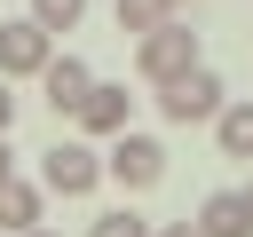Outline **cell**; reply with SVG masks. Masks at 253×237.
Here are the masks:
<instances>
[{
  "label": "cell",
  "instance_id": "obj_1",
  "mask_svg": "<svg viewBox=\"0 0 253 237\" xmlns=\"http://www.w3.org/2000/svg\"><path fill=\"white\" fill-rule=\"evenodd\" d=\"M190 63H206V55H198V32H190V24H182V16H174V24H158V32H142V40H134V71H142V79H150V87H166V79H182V71H190Z\"/></svg>",
  "mask_w": 253,
  "mask_h": 237
},
{
  "label": "cell",
  "instance_id": "obj_2",
  "mask_svg": "<svg viewBox=\"0 0 253 237\" xmlns=\"http://www.w3.org/2000/svg\"><path fill=\"white\" fill-rule=\"evenodd\" d=\"M213 111H221V71H213V63H190L182 79L158 87V118H174V126H198V118H213Z\"/></svg>",
  "mask_w": 253,
  "mask_h": 237
},
{
  "label": "cell",
  "instance_id": "obj_3",
  "mask_svg": "<svg viewBox=\"0 0 253 237\" xmlns=\"http://www.w3.org/2000/svg\"><path fill=\"white\" fill-rule=\"evenodd\" d=\"M103 174L119 182V190H150V182H166V142H150V134H111V150H103Z\"/></svg>",
  "mask_w": 253,
  "mask_h": 237
},
{
  "label": "cell",
  "instance_id": "obj_4",
  "mask_svg": "<svg viewBox=\"0 0 253 237\" xmlns=\"http://www.w3.org/2000/svg\"><path fill=\"white\" fill-rule=\"evenodd\" d=\"M103 182V158L87 150V142H55V150H40V190L47 198H87Z\"/></svg>",
  "mask_w": 253,
  "mask_h": 237
},
{
  "label": "cell",
  "instance_id": "obj_5",
  "mask_svg": "<svg viewBox=\"0 0 253 237\" xmlns=\"http://www.w3.org/2000/svg\"><path fill=\"white\" fill-rule=\"evenodd\" d=\"M71 118H79V134H87V142H111V134H126V126H134V95H126L119 79H95V87H87V103H79Z\"/></svg>",
  "mask_w": 253,
  "mask_h": 237
},
{
  "label": "cell",
  "instance_id": "obj_6",
  "mask_svg": "<svg viewBox=\"0 0 253 237\" xmlns=\"http://www.w3.org/2000/svg\"><path fill=\"white\" fill-rule=\"evenodd\" d=\"M47 55H55V40H47L32 16H8V24H0V79H40Z\"/></svg>",
  "mask_w": 253,
  "mask_h": 237
},
{
  "label": "cell",
  "instance_id": "obj_7",
  "mask_svg": "<svg viewBox=\"0 0 253 237\" xmlns=\"http://www.w3.org/2000/svg\"><path fill=\"white\" fill-rule=\"evenodd\" d=\"M87 87H95V71H87L79 55H47L40 95H47V111H55V118H63V111H79V103H87Z\"/></svg>",
  "mask_w": 253,
  "mask_h": 237
},
{
  "label": "cell",
  "instance_id": "obj_8",
  "mask_svg": "<svg viewBox=\"0 0 253 237\" xmlns=\"http://www.w3.org/2000/svg\"><path fill=\"white\" fill-rule=\"evenodd\" d=\"M40 213H47V190H40V182H24V174L0 182V229H8V237H32Z\"/></svg>",
  "mask_w": 253,
  "mask_h": 237
},
{
  "label": "cell",
  "instance_id": "obj_9",
  "mask_svg": "<svg viewBox=\"0 0 253 237\" xmlns=\"http://www.w3.org/2000/svg\"><path fill=\"white\" fill-rule=\"evenodd\" d=\"M198 237H253V213H245V198L237 190H213L206 205H198V221H190Z\"/></svg>",
  "mask_w": 253,
  "mask_h": 237
},
{
  "label": "cell",
  "instance_id": "obj_10",
  "mask_svg": "<svg viewBox=\"0 0 253 237\" xmlns=\"http://www.w3.org/2000/svg\"><path fill=\"white\" fill-rule=\"evenodd\" d=\"M213 142H221V158H245L253 166V103H221L213 111Z\"/></svg>",
  "mask_w": 253,
  "mask_h": 237
},
{
  "label": "cell",
  "instance_id": "obj_11",
  "mask_svg": "<svg viewBox=\"0 0 253 237\" xmlns=\"http://www.w3.org/2000/svg\"><path fill=\"white\" fill-rule=\"evenodd\" d=\"M174 8H182V0H119V32H134V40H142V32L174 24Z\"/></svg>",
  "mask_w": 253,
  "mask_h": 237
},
{
  "label": "cell",
  "instance_id": "obj_12",
  "mask_svg": "<svg viewBox=\"0 0 253 237\" xmlns=\"http://www.w3.org/2000/svg\"><path fill=\"white\" fill-rule=\"evenodd\" d=\"M79 16H87V0H32V24H40L47 40H55V32H71Z\"/></svg>",
  "mask_w": 253,
  "mask_h": 237
},
{
  "label": "cell",
  "instance_id": "obj_13",
  "mask_svg": "<svg viewBox=\"0 0 253 237\" xmlns=\"http://www.w3.org/2000/svg\"><path fill=\"white\" fill-rule=\"evenodd\" d=\"M87 237H150V221L142 213H126V205H111V213H95V229Z\"/></svg>",
  "mask_w": 253,
  "mask_h": 237
},
{
  "label": "cell",
  "instance_id": "obj_14",
  "mask_svg": "<svg viewBox=\"0 0 253 237\" xmlns=\"http://www.w3.org/2000/svg\"><path fill=\"white\" fill-rule=\"evenodd\" d=\"M16 126V95H8V79H0V134Z\"/></svg>",
  "mask_w": 253,
  "mask_h": 237
},
{
  "label": "cell",
  "instance_id": "obj_15",
  "mask_svg": "<svg viewBox=\"0 0 253 237\" xmlns=\"http://www.w3.org/2000/svg\"><path fill=\"white\" fill-rule=\"evenodd\" d=\"M0 182H16V150H8V134H0Z\"/></svg>",
  "mask_w": 253,
  "mask_h": 237
},
{
  "label": "cell",
  "instance_id": "obj_16",
  "mask_svg": "<svg viewBox=\"0 0 253 237\" xmlns=\"http://www.w3.org/2000/svg\"><path fill=\"white\" fill-rule=\"evenodd\" d=\"M150 237H198V229H190V221H166V229H150Z\"/></svg>",
  "mask_w": 253,
  "mask_h": 237
},
{
  "label": "cell",
  "instance_id": "obj_17",
  "mask_svg": "<svg viewBox=\"0 0 253 237\" xmlns=\"http://www.w3.org/2000/svg\"><path fill=\"white\" fill-rule=\"evenodd\" d=\"M237 198H245V213H253V182H245V190H237Z\"/></svg>",
  "mask_w": 253,
  "mask_h": 237
},
{
  "label": "cell",
  "instance_id": "obj_18",
  "mask_svg": "<svg viewBox=\"0 0 253 237\" xmlns=\"http://www.w3.org/2000/svg\"><path fill=\"white\" fill-rule=\"evenodd\" d=\"M32 237H55V229H47V221H40V229H32Z\"/></svg>",
  "mask_w": 253,
  "mask_h": 237
}]
</instances>
